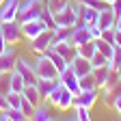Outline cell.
Listing matches in <instances>:
<instances>
[{
  "instance_id": "ee69618b",
  "label": "cell",
  "mask_w": 121,
  "mask_h": 121,
  "mask_svg": "<svg viewBox=\"0 0 121 121\" xmlns=\"http://www.w3.org/2000/svg\"><path fill=\"white\" fill-rule=\"evenodd\" d=\"M63 2H65V0H63Z\"/></svg>"
},
{
  "instance_id": "ab89813d",
  "label": "cell",
  "mask_w": 121,
  "mask_h": 121,
  "mask_svg": "<svg viewBox=\"0 0 121 121\" xmlns=\"http://www.w3.org/2000/svg\"><path fill=\"white\" fill-rule=\"evenodd\" d=\"M115 45L121 48V33H119V30H115Z\"/></svg>"
},
{
  "instance_id": "2e32d148",
  "label": "cell",
  "mask_w": 121,
  "mask_h": 121,
  "mask_svg": "<svg viewBox=\"0 0 121 121\" xmlns=\"http://www.w3.org/2000/svg\"><path fill=\"white\" fill-rule=\"evenodd\" d=\"M50 108H52V104L48 102V99H43L41 104H37L35 106V112H33V121H50L52 119V115H50Z\"/></svg>"
},
{
  "instance_id": "3957f363",
  "label": "cell",
  "mask_w": 121,
  "mask_h": 121,
  "mask_svg": "<svg viewBox=\"0 0 121 121\" xmlns=\"http://www.w3.org/2000/svg\"><path fill=\"white\" fill-rule=\"evenodd\" d=\"M43 7H45V0H24V2H20L17 22L22 24V22H30V20H39Z\"/></svg>"
},
{
  "instance_id": "f35d334b",
  "label": "cell",
  "mask_w": 121,
  "mask_h": 121,
  "mask_svg": "<svg viewBox=\"0 0 121 121\" xmlns=\"http://www.w3.org/2000/svg\"><path fill=\"white\" fill-rule=\"evenodd\" d=\"M4 50H9V43H7V39L0 35V52H4Z\"/></svg>"
},
{
  "instance_id": "7a4b0ae2",
  "label": "cell",
  "mask_w": 121,
  "mask_h": 121,
  "mask_svg": "<svg viewBox=\"0 0 121 121\" xmlns=\"http://www.w3.org/2000/svg\"><path fill=\"white\" fill-rule=\"evenodd\" d=\"M45 99L52 104V108H56V110H60V112H67L71 106H73V93H71L67 86H63L60 82L54 86V91H52Z\"/></svg>"
},
{
  "instance_id": "484cf974",
  "label": "cell",
  "mask_w": 121,
  "mask_h": 121,
  "mask_svg": "<svg viewBox=\"0 0 121 121\" xmlns=\"http://www.w3.org/2000/svg\"><path fill=\"white\" fill-rule=\"evenodd\" d=\"M43 24H45V28H56V22H54V13L48 9V7H43V11H41V17H39Z\"/></svg>"
},
{
  "instance_id": "cb8c5ba5",
  "label": "cell",
  "mask_w": 121,
  "mask_h": 121,
  "mask_svg": "<svg viewBox=\"0 0 121 121\" xmlns=\"http://www.w3.org/2000/svg\"><path fill=\"white\" fill-rule=\"evenodd\" d=\"M22 99H24V95L17 93V91H9V93H7L9 108H22Z\"/></svg>"
},
{
  "instance_id": "e575fe53",
  "label": "cell",
  "mask_w": 121,
  "mask_h": 121,
  "mask_svg": "<svg viewBox=\"0 0 121 121\" xmlns=\"http://www.w3.org/2000/svg\"><path fill=\"white\" fill-rule=\"evenodd\" d=\"M63 4H65L63 0H45V7H48V9L52 11V13H56V11L60 9V7H63Z\"/></svg>"
},
{
  "instance_id": "83f0119b",
  "label": "cell",
  "mask_w": 121,
  "mask_h": 121,
  "mask_svg": "<svg viewBox=\"0 0 121 121\" xmlns=\"http://www.w3.org/2000/svg\"><path fill=\"white\" fill-rule=\"evenodd\" d=\"M95 48H97V52H102V54H106V56H112V50H115V45L112 43H106L104 39H95Z\"/></svg>"
},
{
  "instance_id": "7402d4cb",
  "label": "cell",
  "mask_w": 121,
  "mask_h": 121,
  "mask_svg": "<svg viewBox=\"0 0 121 121\" xmlns=\"http://www.w3.org/2000/svg\"><path fill=\"white\" fill-rule=\"evenodd\" d=\"M24 86H26V82H24V78H22V73H20L17 69H13V71H11V91L22 93Z\"/></svg>"
},
{
  "instance_id": "4fadbf2b",
  "label": "cell",
  "mask_w": 121,
  "mask_h": 121,
  "mask_svg": "<svg viewBox=\"0 0 121 121\" xmlns=\"http://www.w3.org/2000/svg\"><path fill=\"white\" fill-rule=\"evenodd\" d=\"M69 65H71V69L76 71V76H78V78H82V76H89L91 71H93V67H91V60L84 58V56H80V54H76L73 60H71Z\"/></svg>"
},
{
  "instance_id": "d6986e66",
  "label": "cell",
  "mask_w": 121,
  "mask_h": 121,
  "mask_svg": "<svg viewBox=\"0 0 121 121\" xmlns=\"http://www.w3.org/2000/svg\"><path fill=\"white\" fill-rule=\"evenodd\" d=\"M43 54H45V56H48V58L52 60V63H54V67H56L58 71H63V69H65V67L69 65V63H67V58H65V56H60L58 52H54L52 48H48V50H45Z\"/></svg>"
},
{
  "instance_id": "4dcf8cb0",
  "label": "cell",
  "mask_w": 121,
  "mask_h": 121,
  "mask_svg": "<svg viewBox=\"0 0 121 121\" xmlns=\"http://www.w3.org/2000/svg\"><path fill=\"white\" fill-rule=\"evenodd\" d=\"M78 82H80V91H82V89H97L93 73H89V76H82V78H78Z\"/></svg>"
},
{
  "instance_id": "9a60e30c",
  "label": "cell",
  "mask_w": 121,
  "mask_h": 121,
  "mask_svg": "<svg viewBox=\"0 0 121 121\" xmlns=\"http://www.w3.org/2000/svg\"><path fill=\"white\" fill-rule=\"evenodd\" d=\"M15 50L13 45H9V50L0 52V71H13L15 69Z\"/></svg>"
},
{
  "instance_id": "74e56055",
  "label": "cell",
  "mask_w": 121,
  "mask_h": 121,
  "mask_svg": "<svg viewBox=\"0 0 121 121\" xmlns=\"http://www.w3.org/2000/svg\"><path fill=\"white\" fill-rule=\"evenodd\" d=\"M9 108V102H7V95L0 93V110H7Z\"/></svg>"
},
{
  "instance_id": "b9f144b4",
  "label": "cell",
  "mask_w": 121,
  "mask_h": 121,
  "mask_svg": "<svg viewBox=\"0 0 121 121\" xmlns=\"http://www.w3.org/2000/svg\"><path fill=\"white\" fill-rule=\"evenodd\" d=\"M104 2H106V4H108V7H112V4L117 2V0H104Z\"/></svg>"
},
{
  "instance_id": "8992f818",
  "label": "cell",
  "mask_w": 121,
  "mask_h": 121,
  "mask_svg": "<svg viewBox=\"0 0 121 121\" xmlns=\"http://www.w3.org/2000/svg\"><path fill=\"white\" fill-rule=\"evenodd\" d=\"M52 37H54V28H45L35 39H30V50H33L35 54H43L52 45Z\"/></svg>"
},
{
  "instance_id": "8d00e7d4",
  "label": "cell",
  "mask_w": 121,
  "mask_h": 121,
  "mask_svg": "<svg viewBox=\"0 0 121 121\" xmlns=\"http://www.w3.org/2000/svg\"><path fill=\"white\" fill-rule=\"evenodd\" d=\"M110 108H112V110H117V112H119V117H121V95L112 99V106H110Z\"/></svg>"
},
{
  "instance_id": "f1b7e54d",
  "label": "cell",
  "mask_w": 121,
  "mask_h": 121,
  "mask_svg": "<svg viewBox=\"0 0 121 121\" xmlns=\"http://www.w3.org/2000/svg\"><path fill=\"white\" fill-rule=\"evenodd\" d=\"M104 65H108V56H106V54H102V52H97L95 50V54L93 56H91V67H104Z\"/></svg>"
},
{
  "instance_id": "30bf717a",
  "label": "cell",
  "mask_w": 121,
  "mask_h": 121,
  "mask_svg": "<svg viewBox=\"0 0 121 121\" xmlns=\"http://www.w3.org/2000/svg\"><path fill=\"white\" fill-rule=\"evenodd\" d=\"M20 0H2L0 2V24L2 22H15L17 20Z\"/></svg>"
},
{
  "instance_id": "d6a6232c",
  "label": "cell",
  "mask_w": 121,
  "mask_h": 121,
  "mask_svg": "<svg viewBox=\"0 0 121 121\" xmlns=\"http://www.w3.org/2000/svg\"><path fill=\"white\" fill-rule=\"evenodd\" d=\"M78 2H80V4H84V7H93V9H99V11L108 7V4L104 2V0H78Z\"/></svg>"
},
{
  "instance_id": "ffe728a7",
  "label": "cell",
  "mask_w": 121,
  "mask_h": 121,
  "mask_svg": "<svg viewBox=\"0 0 121 121\" xmlns=\"http://www.w3.org/2000/svg\"><path fill=\"white\" fill-rule=\"evenodd\" d=\"M97 15H99V9H93V7H84L82 4V13H80V22L82 24H93L97 22Z\"/></svg>"
},
{
  "instance_id": "ac0fdd59",
  "label": "cell",
  "mask_w": 121,
  "mask_h": 121,
  "mask_svg": "<svg viewBox=\"0 0 121 121\" xmlns=\"http://www.w3.org/2000/svg\"><path fill=\"white\" fill-rule=\"evenodd\" d=\"M22 95H24L30 104H35V106L43 102V97H41V93H39L37 84H26V86H24V91H22Z\"/></svg>"
},
{
  "instance_id": "f546056e",
  "label": "cell",
  "mask_w": 121,
  "mask_h": 121,
  "mask_svg": "<svg viewBox=\"0 0 121 121\" xmlns=\"http://www.w3.org/2000/svg\"><path fill=\"white\" fill-rule=\"evenodd\" d=\"M71 108H73L78 121H89L91 119V108H86V106H71Z\"/></svg>"
},
{
  "instance_id": "d4e9b609",
  "label": "cell",
  "mask_w": 121,
  "mask_h": 121,
  "mask_svg": "<svg viewBox=\"0 0 121 121\" xmlns=\"http://www.w3.org/2000/svg\"><path fill=\"white\" fill-rule=\"evenodd\" d=\"M108 67H110V69H119V71H121V48H119V45H115L112 56L108 58Z\"/></svg>"
},
{
  "instance_id": "e0dca14e",
  "label": "cell",
  "mask_w": 121,
  "mask_h": 121,
  "mask_svg": "<svg viewBox=\"0 0 121 121\" xmlns=\"http://www.w3.org/2000/svg\"><path fill=\"white\" fill-rule=\"evenodd\" d=\"M56 84H58V78H37V89H39V93H41L43 99L54 91Z\"/></svg>"
},
{
  "instance_id": "7bdbcfd3",
  "label": "cell",
  "mask_w": 121,
  "mask_h": 121,
  "mask_svg": "<svg viewBox=\"0 0 121 121\" xmlns=\"http://www.w3.org/2000/svg\"><path fill=\"white\" fill-rule=\"evenodd\" d=\"M0 2H2V0H0Z\"/></svg>"
},
{
  "instance_id": "5b68a950",
  "label": "cell",
  "mask_w": 121,
  "mask_h": 121,
  "mask_svg": "<svg viewBox=\"0 0 121 121\" xmlns=\"http://www.w3.org/2000/svg\"><path fill=\"white\" fill-rule=\"evenodd\" d=\"M0 35L7 39L9 45H17V43L24 39L22 28H20V22H17V20H15V22H2V24H0Z\"/></svg>"
},
{
  "instance_id": "7c38bea8",
  "label": "cell",
  "mask_w": 121,
  "mask_h": 121,
  "mask_svg": "<svg viewBox=\"0 0 121 121\" xmlns=\"http://www.w3.org/2000/svg\"><path fill=\"white\" fill-rule=\"evenodd\" d=\"M20 28H22V35L30 41V39H35L39 33H43V30H45V24H43L41 20H30V22H22Z\"/></svg>"
},
{
  "instance_id": "277c9868",
  "label": "cell",
  "mask_w": 121,
  "mask_h": 121,
  "mask_svg": "<svg viewBox=\"0 0 121 121\" xmlns=\"http://www.w3.org/2000/svg\"><path fill=\"white\" fill-rule=\"evenodd\" d=\"M33 67L37 71V78H58V69L54 67V63L45 54H37Z\"/></svg>"
},
{
  "instance_id": "6da1fadb",
  "label": "cell",
  "mask_w": 121,
  "mask_h": 121,
  "mask_svg": "<svg viewBox=\"0 0 121 121\" xmlns=\"http://www.w3.org/2000/svg\"><path fill=\"white\" fill-rule=\"evenodd\" d=\"M80 13H82V4L78 0L73 2H65L56 13H54V22H56V28H73L76 24L80 22Z\"/></svg>"
},
{
  "instance_id": "ba28073f",
  "label": "cell",
  "mask_w": 121,
  "mask_h": 121,
  "mask_svg": "<svg viewBox=\"0 0 121 121\" xmlns=\"http://www.w3.org/2000/svg\"><path fill=\"white\" fill-rule=\"evenodd\" d=\"M58 82L67 86L73 95H78L80 93V82H78V76H76V71L71 69V65H67L63 71H58Z\"/></svg>"
},
{
  "instance_id": "52a82bcc",
  "label": "cell",
  "mask_w": 121,
  "mask_h": 121,
  "mask_svg": "<svg viewBox=\"0 0 121 121\" xmlns=\"http://www.w3.org/2000/svg\"><path fill=\"white\" fill-rule=\"evenodd\" d=\"M15 69L22 73V78H24L26 84H37V71H35L33 63H30L28 58L17 56V58H15Z\"/></svg>"
},
{
  "instance_id": "8fae6325",
  "label": "cell",
  "mask_w": 121,
  "mask_h": 121,
  "mask_svg": "<svg viewBox=\"0 0 121 121\" xmlns=\"http://www.w3.org/2000/svg\"><path fill=\"white\" fill-rule=\"evenodd\" d=\"M86 41H93V35H91V30H89L86 24L78 22V24L71 28V43L78 48V45H82V43H86Z\"/></svg>"
},
{
  "instance_id": "1f68e13d",
  "label": "cell",
  "mask_w": 121,
  "mask_h": 121,
  "mask_svg": "<svg viewBox=\"0 0 121 121\" xmlns=\"http://www.w3.org/2000/svg\"><path fill=\"white\" fill-rule=\"evenodd\" d=\"M7 115H9V121H24L26 119L22 108H7Z\"/></svg>"
},
{
  "instance_id": "5bb4252c",
  "label": "cell",
  "mask_w": 121,
  "mask_h": 121,
  "mask_svg": "<svg viewBox=\"0 0 121 121\" xmlns=\"http://www.w3.org/2000/svg\"><path fill=\"white\" fill-rule=\"evenodd\" d=\"M117 17H119V15L115 13V9H112V7H106V9H102L99 15H97V24H99L102 30H106V28H115Z\"/></svg>"
},
{
  "instance_id": "44dd1931",
  "label": "cell",
  "mask_w": 121,
  "mask_h": 121,
  "mask_svg": "<svg viewBox=\"0 0 121 121\" xmlns=\"http://www.w3.org/2000/svg\"><path fill=\"white\" fill-rule=\"evenodd\" d=\"M91 73H93V78H95V84H97V89H102V86L106 84V80H108L110 67H108V65H104V67H95Z\"/></svg>"
},
{
  "instance_id": "4316f807",
  "label": "cell",
  "mask_w": 121,
  "mask_h": 121,
  "mask_svg": "<svg viewBox=\"0 0 121 121\" xmlns=\"http://www.w3.org/2000/svg\"><path fill=\"white\" fill-rule=\"evenodd\" d=\"M11 91V71H0V93H9Z\"/></svg>"
},
{
  "instance_id": "9c48e42d",
  "label": "cell",
  "mask_w": 121,
  "mask_h": 121,
  "mask_svg": "<svg viewBox=\"0 0 121 121\" xmlns=\"http://www.w3.org/2000/svg\"><path fill=\"white\" fill-rule=\"evenodd\" d=\"M97 99H99V89H82L78 95H73V106H86V108H93Z\"/></svg>"
},
{
  "instance_id": "836d02e7",
  "label": "cell",
  "mask_w": 121,
  "mask_h": 121,
  "mask_svg": "<svg viewBox=\"0 0 121 121\" xmlns=\"http://www.w3.org/2000/svg\"><path fill=\"white\" fill-rule=\"evenodd\" d=\"M22 112L26 115V119H30V117H33V112H35V104H30L26 97L22 99Z\"/></svg>"
},
{
  "instance_id": "d590c367",
  "label": "cell",
  "mask_w": 121,
  "mask_h": 121,
  "mask_svg": "<svg viewBox=\"0 0 121 121\" xmlns=\"http://www.w3.org/2000/svg\"><path fill=\"white\" fill-rule=\"evenodd\" d=\"M89 30H91V35H93V39H99V37H102V28H99V24H97V22L89 24Z\"/></svg>"
},
{
  "instance_id": "603a6c76",
  "label": "cell",
  "mask_w": 121,
  "mask_h": 121,
  "mask_svg": "<svg viewBox=\"0 0 121 121\" xmlns=\"http://www.w3.org/2000/svg\"><path fill=\"white\" fill-rule=\"evenodd\" d=\"M76 50H78V54L80 56H84V58H89L91 60V56H93L95 54V39L93 41H86V43H82V45H78V48H76Z\"/></svg>"
},
{
  "instance_id": "60d3db41",
  "label": "cell",
  "mask_w": 121,
  "mask_h": 121,
  "mask_svg": "<svg viewBox=\"0 0 121 121\" xmlns=\"http://www.w3.org/2000/svg\"><path fill=\"white\" fill-rule=\"evenodd\" d=\"M115 30H119V33H121V15H119L117 22H115Z\"/></svg>"
}]
</instances>
